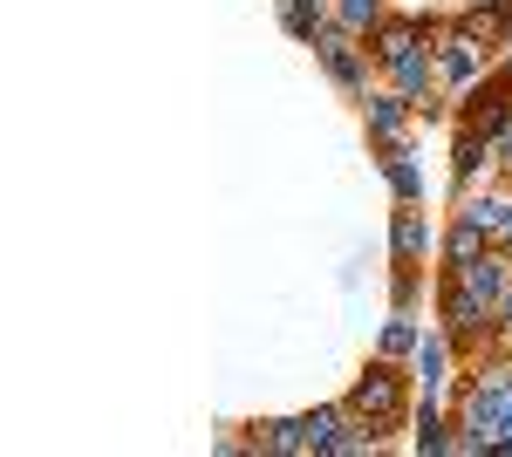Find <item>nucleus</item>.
<instances>
[{
  "instance_id": "1",
  "label": "nucleus",
  "mask_w": 512,
  "mask_h": 457,
  "mask_svg": "<svg viewBox=\"0 0 512 457\" xmlns=\"http://www.w3.org/2000/svg\"><path fill=\"white\" fill-rule=\"evenodd\" d=\"M355 410L349 403H328V410H315V417H280V423H260L246 444L267 457H301V451H335V437H342V423H349Z\"/></svg>"
},
{
  "instance_id": "2",
  "label": "nucleus",
  "mask_w": 512,
  "mask_h": 457,
  "mask_svg": "<svg viewBox=\"0 0 512 457\" xmlns=\"http://www.w3.org/2000/svg\"><path fill=\"white\" fill-rule=\"evenodd\" d=\"M349 410H355V423H369L376 437L403 423V410H410V376L396 369V355H383V362L362 369V382L349 389Z\"/></svg>"
},
{
  "instance_id": "3",
  "label": "nucleus",
  "mask_w": 512,
  "mask_h": 457,
  "mask_svg": "<svg viewBox=\"0 0 512 457\" xmlns=\"http://www.w3.org/2000/svg\"><path fill=\"white\" fill-rule=\"evenodd\" d=\"M355 41H362V35H349L342 21H328V28L315 35V55H321V69L342 82L349 96H369V69H362V48H355Z\"/></svg>"
},
{
  "instance_id": "4",
  "label": "nucleus",
  "mask_w": 512,
  "mask_h": 457,
  "mask_svg": "<svg viewBox=\"0 0 512 457\" xmlns=\"http://www.w3.org/2000/svg\"><path fill=\"white\" fill-rule=\"evenodd\" d=\"M362 116H369V137L390 151V144H403V130H410V116H417V96H403V89H369V96H362Z\"/></svg>"
},
{
  "instance_id": "5",
  "label": "nucleus",
  "mask_w": 512,
  "mask_h": 457,
  "mask_svg": "<svg viewBox=\"0 0 512 457\" xmlns=\"http://www.w3.org/2000/svg\"><path fill=\"white\" fill-rule=\"evenodd\" d=\"M424 41H431L424 14H390V21H383V28L369 35V55H376L383 69H396V62H403V55H417Z\"/></svg>"
},
{
  "instance_id": "6",
  "label": "nucleus",
  "mask_w": 512,
  "mask_h": 457,
  "mask_svg": "<svg viewBox=\"0 0 512 457\" xmlns=\"http://www.w3.org/2000/svg\"><path fill=\"white\" fill-rule=\"evenodd\" d=\"M506 116H512V76L499 69L492 82H478V89H472L465 123H472V130H485V137H499V123H506Z\"/></svg>"
},
{
  "instance_id": "7",
  "label": "nucleus",
  "mask_w": 512,
  "mask_h": 457,
  "mask_svg": "<svg viewBox=\"0 0 512 457\" xmlns=\"http://www.w3.org/2000/svg\"><path fill=\"white\" fill-rule=\"evenodd\" d=\"M437 76H444V82H472V76H478V41L465 35L458 21L444 28V48H437Z\"/></svg>"
},
{
  "instance_id": "8",
  "label": "nucleus",
  "mask_w": 512,
  "mask_h": 457,
  "mask_svg": "<svg viewBox=\"0 0 512 457\" xmlns=\"http://www.w3.org/2000/svg\"><path fill=\"white\" fill-rule=\"evenodd\" d=\"M506 212H512V198H492V191H485V198H465V205H458V219H465V226H472L478 239H485V246H499V232H506Z\"/></svg>"
},
{
  "instance_id": "9",
  "label": "nucleus",
  "mask_w": 512,
  "mask_h": 457,
  "mask_svg": "<svg viewBox=\"0 0 512 457\" xmlns=\"http://www.w3.org/2000/svg\"><path fill=\"white\" fill-rule=\"evenodd\" d=\"M492 164V137L485 130H472V123H458V151H451V178L458 185H472L478 171Z\"/></svg>"
},
{
  "instance_id": "10",
  "label": "nucleus",
  "mask_w": 512,
  "mask_h": 457,
  "mask_svg": "<svg viewBox=\"0 0 512 457\" xmlns=\"http://www.w3.org/2000/svg\"><path fill=\"white\" fill-rule=\"evenodd\" d=\"M390 246H396V260H410V267H417V260L431 253V226H424V212H410V205H403V212H396V226H390Z\"/></svg>"
},
{
  "instance_id": "11",
  "label": "nucleus",
  "mask_w": 512,
  "mask_h": 457,
  "mask_svg": "<svg viewBox=\"0 0 512 457\" xmlns=\"http://www.w3.org/2000/svg\"><path fill=\"white\" fill-rule=\"evenodd\" d=\"M431 82H437V62H431V48H417V55H403V62L390 69V89H403V96H417V103L431 96Z\"/></svg>"
},
{
  "instance_id": "12",
  "label": "nucleus",
  "mask_w": 512,
  "mask_h": 457,
  "mask_svg": "<svg viewBox=\"0 0 512 457\" xmlns=\"http://www.w3.org/2000/svg\"><path fill=\"white\" fill-rule=\"evenodd\" d=\"M458 28H465L478 48H492V41H506V35H512V21L499 14V7H492V0H485V7H465V14H458Z\"/></svg>"
},
{
  "instance_id": "13",
  "label": "nucleus",
  "mask_w": 512,
  "mask_h": 457,
  "mask_svg": "<svg viewBox=\"0 0 512 457\" xmlns=\"http://www.w3.org/2000/svg\"><path fill=\"white\" fill-rule=\"evenodd\" d=\"M335 21H342L349 35H376L390 14H383V0H335Z\"/></svg>"
},
{
  "instance_id": "14",
  "label": "nucleus",
  "mask_w": 512,
  "mask_h": 457,
  "mask_svg": "<svg viewBox=\"0 0 512 457\" xmlns=\"http://www.w3.org/2000/svg\"><path fill=\"white\" fill-rule=\"evenodd\" d=\"M383 171H390V185H396V198H403V205H417V198H424V178H417V164H410V151H403V144H390Z\"/></svg>"
},
{
  "instance_id": "15",
  "label": "nucleus",
  "mask_w": 512,
  "mask_h": 457,
  "mask_svg": "<svg viewBox=\"0 0 512 457\" xmlns=\"http://www.w3.org/2000/svg\"><path fill=\"white\" fill-rule=\"evenodd\" d=\"M444 335H424V342H417V376H424V396H437V389H444Z\"/></svg>"
},
{
  "instance_id": "16",
  "label": "nucleus",
  "mask_w": 512,
  "mask_h": 457,
  "mask_svg": "<svg viewBox=\"0 0 512 457\" xmlns=\"http://www.w3.org/2000/svg\"><path fill=\"white\" fill-rule=\"evenodd\" d=\"M417 451H451V430L437 417V396H424V417H417Z\"/></svg>"
},
{
  "instance_id": "17",
  "label": "nucleus",
  "mask_w": 512,
  "mask_h": 457,
  "mask_svg": "<svg viewBox=\"0 0 512 457\" xmlns=\"http://www.w3.org/2000/svg\"><path fill=\"white\" fill-rule=\"evenodd\" d=\"M417 342H424V335H417V321H410V314H396L390 328H383V355H410Z\"/></svg>"
},
{
  "instance_id": "18",
  "label": "nucleus",
  "mask_w": 512,
  "mask_h": 457,
  "mask_svg": "<svg viewBox=\"0 0 512 457\" xmlns=\"http://www.w3.org/2000/svg\"><path fill=\"white\" fill-rule=\"evenodd\" d=\"M472 253H485V239L458 219V226H451V239H444V260H472Z\"/></svg>"
},
{
  "instance_id": "19",
  "label": "nucleus",
  "mask_w": 512,
  "mask_h": 457,
  "mask_svg": "<svg viewBox=\"0 0 512 457\" xmlns=\"http://www.w3.org/2000/svg\"><path fill=\"white\" fill-rule=\"evenodd\" d=\"M492 164H499V171H512V116L499 123V137H492Z\"/></svg>"
},
{
  "instance_id": "20",
  "label": "nucleus",
  "mask_w": 512,
  "mask_h": 457,
  "mask_svg": "<svg viewBox=\"0 0 512 457\" xmlns=\"http://www.w3.org/2000/svg\"><path fill=\"white\" fill-rule=\"evenodd\" d=\"M499 246H506V253H512V212H506V232H499Z\"/></svg>"
},
{
  "instance_id": "21",
  "label": "nucleus",
  "mask_w": 512,
  "mask_h": 457,
  "mask_svg": "<svg viewBox=\"0 0 512 457\" xmlns=\"http://www.w3.org/2000/svg\"><path fill=\"white\" fill-rule=\"evenodd\" d=\"M506 76H512V62H506Z\"/></svg>"
}]
</instances>
